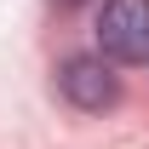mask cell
Here are the masks:
<instances>
[{
  "label": "cell",
  "instance_id": "1",
  "mask_svg": "<svg viewBox=\"0 0 149 149\" xmlns=\"http://www.w3.org/2000/svg\"><path fill=\"white\" fill-rule=\"evenodd\" d=\"M97 52L109 63H143L149 57V0H103Z\"/></svg>",
  "mask_w": 149,
  "mask_h": 149
},
{
  "label": "cell",
  "instance_id": "2",
  "mask_svg": "<svg viewBox=\"0 0 149 149\" xmlns=\"http://www.w3.org/2000/svg\"><path fill=\"white\" fill-rule=\"evenodd\" d=\"M57 86H63V97H69L74 109H86V115L115 109V103H120V80L109 74L103 57H69L63 74H57Z\"/></svg>",
  "mask_w": 149,
  "mask_h": 149
},
{
  "label": "cell",
  "instance_id": "3",
  "mask_svg": "<svg viewBox=\"0 0 149 149\" xmlns=\"http://www.w3.org/2000/svg\"><path fill=\"white\" fill-rule=\"evenodd\" d=\"M57 6H80V0H57Z\"/></svg>",
  "mask_w": 149,
  "mask_h": 149
}]
</instances>
